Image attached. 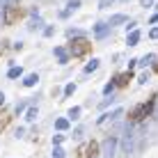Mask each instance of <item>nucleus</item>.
<instances>
[{"mask_svg": "<svg viewBox=\"0 0 158 158\" xmlns=\"http://www.w3.org/2000/svg\"><path fill=\"white\" fill-rule=\"evenodd\" d=\"M154 106H156V96H154V99H149L147 103H140V106H135L133 110L128 112V117L133 119V122H140V119H144L147 115H151V110H154Z\"/></svg>", "mask_w": 158, "mask_h": 158, "instance_id": "nucleus-1", "label": "nucleus"}, {"mask_svg": "<svg viewBox=\"0 0 158 158\" xmlns=\"http://www.w3.org/2000/svg\"><path fill=\"white\" fill-rule=\"evenodd\" d=\"M92 51V44L85 39V37H80V39H71L69 41V53H71L73 57H83L87 53Z\"/></svg>", "mask_w": 158, "mask_h": 158, "instance_id": "nucleus-2", "label": "nucleus"}, {"mask_svg": "<svg viewBox=\"0 0 158 158\" xmlns=\"http://www.w3.org/2000/svg\"><path fill=\"white\" fill-rule=\"evenodd\" d=\"M19 19H21V7H19L16 2L7 5V7H5V14H2V21H5V25H14Z\"/></svg>", "mask_w": 158, "mask_h": 158, "instance_id": "nucleus-3", "label": "nucleus"}, {"mask_svg": "<svg viewBox=\"0 0 158 158\" xmlns=\"http://www.w3.org/2000/svg\"><path fill=\"white\" fill-rule=\"evenodd\" d=\"M96 154H99V144L96 142H87L78 149V158H96Z\"/></svg>", "mask_w": 158, "mask_h": 158, "instance_id": "nucleus-4", "label": "nucleus"}, {"mask_svg": "<svg viewBox=\"0 0 158 158\" xmlns=\"http://www.w3.org/2000/svg\"><path fill=\"white\" fill-rule=\"evenodd\" d=\"M115 149H117V138H108L103 142V156L106 158H115Z\"/></svg>", "mask_w": 158, "mask_h": 158, "instance_id": "nucleus-5", "label": "nucleus"}, {"mask_svg": "<svg viewBox=\"0 0 158 158\" xmlns=\"http://www.w3.org/2000/svg\"><path fill=\"white\" fill-rule=\"evenodd\" d=\"M122 147H124V151H126V154H131V151H133V131H131V128H126V135H124Z\"/></svg>", "mask_w": 158, "mask_h": 158, "instance_id": "nucleus-6", "label": "nucleus"}, {"mask_svg": "<svg viewBox=\"0 0 158 158\" xmlns=\"http://www.w3.org/2000/svg\"><path fill=\"white\" fill-rule=\"evenodd\" d=\"M78 7H80V0H69V2H67V9H64V12H60V16H62V19H67V16L71 14V12H76Z\"/></svg>", "mask_w": 158, "mask_h": 158, "instance_id": "nucleus-7", "label": "nucleus"}, {"mask_svg": "<svg viewBox=\"0 0 158 158\" xmlns=\"http://www.w3.org/2000/svg\"><path fill=\"white\" fill-rule=\"evenodd\" d=\"M108 32H110V25H108V23H96L94 25V35L99 37V39H103Z\"/></svg>", "mask_w": 158, "mask_h": 158, "instance_id": "nucleus-8", "label": "nucleus"}, {"mask_svg": "<svg viewBox=\"0 0 158 158\" xmlns=\"http://www.w3.org/2000/svg\"><path fill=\"white\" fill-rule=\"evenodd\" d=\"M122 115H124V110H122V108H117V110H112V112H106L103 117H99V124L108 122V119H117V117H122Z\"/></svg>", "mask_w": 158, "mask_h": 158, "instance_id": "nucleus-9", "label": "nucleus"}, {"mask_svg": "<svg viewBox=\"0 0 158 158\" xmlns=\"http://www.w3.org/2000/svg\"><path fill=\"white\" fill-rule=\"evenodd\" d=\"M53 53H55V55H57V60H60V64H69V53L64 51L62 46H57V48H55V51H53Z\"/></svg>", "mask_w": 158, "mask_h": 158, "instance_id": "nucleus-10", "label": "nucleus"}, {"mask_svg": "<svg viewBox=\"0 0 158 158\" xmlns=\"http://www.w3.org/2000/svg\"><path fill=\"white\" fill-rule=\"evenodd\" d=\"M37 83H39V76H37V73H28L23 78V87H35Z\"/></svg>", "mask_w": 158, "mask_h": 158, "instance_id": "nucleus-11", "label": "nucleus"}, {"mask_svg": "<svg viewBox=\"0 0 158 158\" xmlns=\"http://www.w3.org/2000/svg\"><path fill=\"white\" fill-rule=\"evenodd\" d=\"M131 80V71H126V73H122V76H117L115 78V87H124Z\"/></svg>", "mask_w": 158, "mask_h": 158, "instance_id": "nucleus-12", "label": "nucleus"}, {"mask_svg": "<svg viewBox=\"0 0 158 158\" xmlns=\"http://www.w3.org/2000/svg\"><path fill=\"white\" fill-rule=\"evenodd\" d=\"M21 76H23V69H21V67H12V69L7 71V78H9V80H14V78H21Z\"/></svg>", "mask_w": 158, "mask_h": 158, "instance_id": "nucleus-13", "label": "nucleus"}, {"mask_svg": "<svg viewBox=\"0 0 158 158\" xmlns=\"http://www.w3.org/2000/svg\"><path fill=\"white\" fill-rule=\"evenodd\" d=\"M37 115H39V110H37L35 106H30L28 110H25V119H28V122H35V119H37Z\"/></svg>", "mask_w": 158, "mask_h": 158, "instance_id": "nucleus-14", "label": "nucleus"}, {"mask_svg": "<svg viewBox=\"0 0 158 158\" xmlns=\"http://www.w3.org/2000/svg\"><path fill=\"white\" fill-rule=\"evenodd\" d=\"M117 23H126V16H124V14H115L110 21H108V25H110V28H112V25H117Z\"/></svg>", "mask_w": 158, "mask_h": 158, "instance_id": "nucleus-15", "label": "nucleus"}, {"mask_svg": "<svg viewBox=\"0 0 158 158\" xmlns=\"http://www.w3.org/2000/svg\"><path fill=\"white\" fill-rule=\"evenodd\" d=\"M67 37H69V39H80V37H85V32H83V30H73V28H69V30H67Z\"/></svg>", "mask_w": 158, "mask_h": 158, "instance_id": "nucleus-16", "label": "nucleus"}, {"mask_svg": "<svg viewBox=\"0 0 158 158\" xmlns=\"http://www.w3.org/2000/svg\"><path fill=\"white\" fill-rule=\"evenodd\" d=\"M96 69H99V60H92V62H87V64H85L83 71H85V73H92V71H96Z\"/></svg>", "mask_w": 158, "mask_h": 158, "instance_id": "nucleus-17", "label": "nucleus"}, {"mask_svg": "<svg viewBox=\"0 0 158 158\" xmlns=\"http://www.w3.org/2000/svg\"><path fill=\"white\" fill-rule=\"evenodd\" d=\"M138 41H140V32H131L128 35V46H138Z\"/></svg>", "mask_w": 158, "mask_h": 158, "instance_id": "nucleus-18", "label": "nucleus"}, {"mask_svg": "<svg viewBox=\"0 0 158 158\" xmlns=\"http://www.w3.org/2000/svg\"><path fill=\"white\" fill-rule=\"evenodd\" d=\"M41 25H44V23H41V19H39V16H37V19H32V21H30V25H28V30H39V28H41Z\"/></svg>", "mask_w": 158, "mask_h": 158, "instance_id": "nucleus-19", "label": "nucleus"}, {"mask_svg": "<svg viewBox=\"0 0 158 158\" xmlns=\"http://www.w3.org/2000/svg\"><path fill=\"white\" fill-rule=\"evenodd\" d=\"M55 128H57V131H67V128H69V119H57V122H55Z\"/></svg>", "mask_w": 158, "mask_h": 158, "instance_id": "nucleus-20", "label": "nucleus"}, {"mask_svg": "<svg viewBox=\"0 0 158 158\" xmlns=\"http://www.w3.org/2000/svg\"><path fill=\"white\" fill-rule=\"evenodd\" d=\"M154 62V55H144L142 60H138V64H142V67H147V64H151Z\"/></svg>", "mask_w": 158, "mask_h": 158, "instance_id": "nucleus-21", "label": "nucleus"}, {"mask_svg": "<svg viewBox=\"0 0 158 158\" xmlns=\"http://www.w3.org/2000/svg\"><path fill=\"white\" fill-rule=\"evenodd\" d=\"M78 115H80V108H78V106H73L71 110H69V117H71V119H78Z\"/></svg>", "mask_w": 158, "mask_h": 158, "instance_id": "nucleus-22", "label": "nucleus"}, {"mask_svg": "<svg viewBox=\"0 0 158 158\" xmlns=\"http://www.w3.org/2000/svg\"><path fill=\"white\" fill-rule=\"evenodd\" d=\"M53 158H64V149L62 147H55V149H53Z\"/></svg>", "mask_w": 158, "mask_h": 158, "instance_id": "nucleus-23", "label": "nucleus"}, {"mask_svg": "<svg viewBox=\"0 0 158 158\" xmlns=\"http://www.w3.org/2000/svg\"><path fill=\"white\" fill-rule=\"evenodd\" d=\"M73 92H76V85H73V83H69L67 87H64V94H67V96H71Z\"/></svg>", "mask_w": 158, "mask_h": 158, "instance_id": "nucleus-24", "label": "nucleus"}, {"mask_svg": "<svg viewBox=\"0 0 158 158\" xmlns=\"http://www.w3.org/2000/svg\"><path fill=\"white\" fill-rule=\"evenodd\" d=\"M112 2H115V0H101V2H99V9H108Z\"/></svg>", "mask_w": 158, "mask_h": 158, "instance_id": "nucleus-25", "label": "nucleus"}, {"mask_svg": "<svg viewBox=\"0 0 158 158\" xmlns=\"http://www.w3.org/2000/svg\"><path fill=\"white\" fill-rule=\"evenodd\" d=\"M112 89H115V83H108L103 87V94H112Z\"/></svg>", "mask_w": 158, "mask_h": 158, "instance_id": "nucleus-26", "label": "nucleus"}, {"mask_svg": "<svg viewBox=\"0 0 158 158\" xmlns=\"http://www.w3.org/2000/svg\"><path fill=\"white\" fill-rule=\"evenodd\" d=\"M62 140H64V135H53V144H55V147L62 144Z\"/></svg>", "mask_w": 158, "mask_h": 158, "instance_id": "nucleus-27", "label": "nucleus"}, {"mask_svg": "<svg viewBox=\"0 0 158 158\" xmlns=\"http://www.w3.org/2000/svg\"><path fill=\"white\" fill-rule=\"evenodd\" d=\"M149 35H151V39H158V28H154V30L149 32Z\"/></svg>", "mask_w": 158, "mask_h": 158, "instance_id": "nucleus-28", "label": "nucleus"}, {"mask_svg": "<svg viewBox=\"0 0 158 158\" xmlns=\"http://www.w3.org/2000/svg\"><path fill=\"white\" fill-rule=\"evenodd\" d=\"M128 30H131V32L135 30V23H133V21H131V23H126V32H128Z\"/></svg>", "mask_w": 158, "mask_h": 158, "instance_id": "nucleus-29", "label": "nucleus"}, {"mask_svg": "<svg viewBox=\"0 0 158 158\" xmlns=\"http://www.w3.org/2000/svg\"><path fill=\"white\" fill-rule=\"evenodd\" d=\"M151 2H154V0H142V7H149Z\"/></svg>", "mask_w": 158, "mask_h": 158, "instance_id": "nucleus-30", "label": "nucleus"}, {"mask_svg": "<svg viewBox=\"0 0 158 158\" xmlns=\"http://www.w3.org/2000/svg\"><path fill=\"white\" fill-rule=\"evenodd\" d=\"M2 103H5V94L0 92V106H2Z\"/></svg>", "mask_w": 158, "mask_h": 158, "instance_id": "nucleus-31", "label": "nucleus"}, {"mask_svg": "<svg viewBox=\"0 0 158 158\" xmlns=\"http://www.w3.org/2000/svg\"><path fill=\"white\" fill-rule=\"evenodd\" d=\"M156 71H158V64H156Z\"/></svg>", "mask_w": 158, "mask_h": 158, "instance_id": "nucleus-32", "label": "nucleus"}, {"mask_svg": "<svg viewBox=\"0 0 158 158\" xmlns=\"http://www.w3.org/2000/svg\"><path fill=\"white\" fill-rule=\"evenodd\" d=\"M0 5H2V0H0Z\"/></svg>", "mask_w": 158, "mask_h": 158, "instance_id": "nucleus-33", "label": "nucleus"}]
</instances>
